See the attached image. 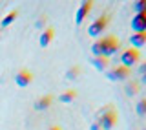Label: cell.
<instances>
[{"mask_svg":"<svg viewBox=\"0 0 146 130\" xmlns=\"http://www.w3.org/2000/svg\"><path fill=\"white\" fill-rule=\"evenodd\" d=\"M121 48V42H119V39H115L113 35H108V37H102V39H99L97 42H93L91 46V53L95 55V57H111L113 53L117 52V50Z\"/></svg>","mask_w":146,"mask_h":130,"instance_id":"1","label":"cell"},{"mask_svg":"<svg viewBox=\"0 0 146 130\" xmlns=\"http://www.w3.org/2000/svg\"><path fill=\"white\" fill-rule=\"evenodd\" d=\"M139 57H141V53H139V50H133V48H128V50H124V52L121 53V66H124V68H128L130 70L133 64H137L139 62Z\"/></svg>","mask_w":146,"mask_h":130,"instance_id":"2","label":"cell"},{"mask_svg":"<svg viewBox=\"0 0 146 130\" xmlns=\"http://www.w3.org/2000/svg\"><path fill=\"white\" fill-rule=\"evenodd\" d=\"M106 26H108V17H106V15L97 17V18H95V20L90 24V27H88L90 37H100V35H102V31L106 29Z\"/></svg>","mask_w":146,"mask_h":130,"instance_id":"3","label":"cell"},{"mask_svg":"<svg viewBox=\"0 0 146 130\" xmlns=\"http://www.w3.org/2000/svg\"><path fill=\"white\" fill-rule=\"evenodd\" d=\"M115 121H117V112H113L111 108H108V112H100L99 127L102 128V130H110V128H113Z\"/></svg>","mask_w":146,"mask_h":130,"instance_id":"4","label":"cell"},{"mask_svg":"<svg viewBox=\"0 0 146 130\" xmlns=\"http://www.w3.org/2000/svg\"><path fill=\"white\" fill-rule=\"evenodd\" d=\"M106 77L110 79V81H126V79L130 77V70L124 68V66H117V68L110 70V72L106 73Z\"/></svg>","mask_w":146,"mask_h":130,"instance_id":"5","label":"cell"},{"mask_svg":"<svg viewBox=\"0 0 146 130\" xmlns=\"http://www.w3.org/2000/svg\"><path fill=\"white\" fill-rule=\"evenodd\" d=\"M130 26H131V29H133V33H144V31H146V13L133 15Z\"/></svg>","mask_w":146,"mask_h":130,"instance_id":"6","label":"cell"},{"mask_svg":"<svg viewBox=\"0 0 146 130\" xmlns=\"http://www.w3.org/2000/svg\"><path fill=\"white\" fill-rule=\"evenodd\" d=\"M91 6H93V4H91L90 0H86V2L80 4V7L77 9V15H75V22H77V24H82V22H84V18L88 17L90 11H91Z\"/></svg>","mask_w":146,"mask_h":130,"instance_id":"7","label":"cell"},{"mask_svg":"<svg viewBox=\"0 0 146 130\" xmlns=\"http://www.w3.org/2000/svg\"><path fill=\"white\" fill-rule=\"evenodd\" d=\"M31 81H33V75H31L27 70H20V72L15 75V82H17V86H20V88L29 86Z\"/></svg>","mask_w":146,"mask_h":130,"instance_id":"8","label":"cell"},{"mask_svg":"<svg viewBox=\"0 0 146 130\" xmlns=\"http://www.w3.org/2000/svg\"><path fill=\"white\" fill-rule=\"evenodd\" d=\"M130 44H131L133 50H139V48H143V46H146V31L144 33H131Z\"/></svg>","mask_w":146,"mask_h":130,"instance_id":"9","label":"cell"},{"mask_svg":"<svg viewBox=\"0 0 146 130\" xmlns=\"http://www.w3.org/2000/svg\"><path fill=\"white\" fill-rule=\"evenodd\" d=\"M51 39H53V29H51V27H48V29H44V31H42V35H40V40H38V44L42 46V48H46V46H49V42H51Z\"/></svg>","mask_w":146,"mask_h":130,"instance_id":"10","label":"cell"},{"mask_svg":"<svg viewBox=\"0 0 146 130\" xmlns=\"http://www.w3.org/2000/svg\"><path fill=\"white\" fill-rule=\"evenodd\" d=\"M51 101H53L51 95H44V97H40V99L35 103V108L36 110H46V108H49V106H51Z\"/></svg>","mask_w":146,"mask_h":130,"instance_id":"11","label":"cell"},{"mask_svg":"<svg viewBox=\"0 0 146 130\" xmlns=\"http://www.w3.org/2000/svg\"><path fill=\"white\" fill-rule=\"evenodd\" d=\"M91 64H93V66L97 68L99 72H106V68L110 66L108 59H104V57H93V61H91Z\"/></svg>","mask_w":146,"mask_h":130,"instance_id":"12","label":"cell"},{"mask_svg":"<svg viewBox=\"0 0 146 130\" xmlns=\"http://www.w3.org/2000/svg\"><path fill=\"white\" fill-rule=\"evenodd\" d=\"M17 17H18V11H9L7 15L2 18V22H0V26H2V27H7L9 24H13V22L17 20Z\"/></svg>","mask_w":146,"mask_h":130,"instance_id":"13","label":"cell"},{"mask_svg":"<svg viewBox=\"0 0 146 130\" xmlns=\"http://www.w3.org/2000/svg\"><path fill=\"white\" fill-rule=\"evenodd\" d=\"M75 97H77V92L75 90H66L64 94L58 95V101H60V103H71Z\"/></svg>","mask_w":146,"mask_h":130,"instance_id":"14","label":"cell"},{"mask_svg":"<svg viewBox=\"0 0 146 130\" xmlns=\"http://www.w3.org/2000/svg\"><path fill=\"white\" fill-rule=\"evenodd\" d=\"M133 11L135 15H141V13H146V0H137V2H133Z\"/></svg>","mask_w":146,"mask_h":130,"instance_id":"15","label":"cell"},{"mask_svg":"<svg viewBox=\"0 0 146 130\" xmlns=\"http://www.w3.org/2000/svg\"><path fill=\"white\" fill-rule=\"evenodd\" d=\"M124 92H126V95H128V97H133L137 92H139V84H137V82H130V84H126Z\"/></svg>","mask_w":146,"mask_h":130,"instance_id":"16","label":"cell"},{"mask_svg":"<svg viewBox=\"0 0 146 130\" xmlns=\"http://www.w3.org/2000/svg\"><path fill=\"white\" fill-rule=\"evenodd\" d=\"M80 75V68L79 66H73V68H70L68 70V73H66V79H70V81H75L77 77Z\"/></svg>","mask_w":146,"mask_h":130,"instance_id":"17","label":"cell"},{"mask_svg":"<svg viewBox=\"0 0 146 130\" xmlns=\"http://www.w3.org/2000/svg\"><path fill=\"white\" fill-rule=\"evenodd\" d=\"M135 110H137V114H139V115H146V97H144V99H141L139 103H137Z\"/></svg>","mask_w":146,"mask_h":130,"instance_id":"18","label":"cell"},{"mask_svg":"<svg viewBox=\"0 0 146 130\" xmlns=\"http://www.w3.org/2000/svg\"><path fill=\"white\" fill-rule=\"evenodd\" d=\"M139 73L143 75V82H146V62H143L139 66Z\"/></svg>","mask_w":146,"mask_h":130,"instance_id":"19","label":"cell"},{"mask_svg":"<svg viewBox=\"0 0 146 130\" xmlns=\"http://www.w3.org/2000/svg\"><path fill=\"white\" fill-rule=\"evenodd\" d=\"M36 27H38V29H42L44 27V18H38V20H36V24H35Z\"/></svg>","mask_w":146,"mask_h":130,"instance_id":"20","label":"cell"},{"mask_svg":"<svg viewBox=\"0 0 146 130\" xmlns=\"http://www.w3.org/2000/svg\"><path fill=\"white\" fill-rule=\"evenodd\" d=\"M91 130H100V127H99V123H93V125H91Z\"/></svg>","mask_w":146,"mask_h":130,"instance_id":"21","label":"cell"},{"mask_svg":"<svg viewBox=\"0 0 146 130\" xmlns=\"http://www.w3.org/2000/svg\"><path fill=\"white\" fill-rule=\"evenodd\" d=\"M48 130H60V127H49Z\"/></svg>","mask_w":146,"mask_h":130,"instance_id":"22","label":"cell"},{"mask_svg":"<svg viewBox=\"0 0 146 130\" xmlns=\"http://www.w3.org/2000/svg\"><path fill=\"white\" fill-rule=\"evenodd\" d=\"M144 130H146V128H144Z\"/></svg>","mask_w":146,"mask_h":130,"instance_id":"23","label":"cell"}]
</instances>
